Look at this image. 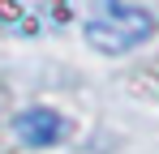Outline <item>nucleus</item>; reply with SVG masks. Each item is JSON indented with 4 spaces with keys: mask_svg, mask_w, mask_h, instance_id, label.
Listing matches in <instances>:
<instances>
[{
    "mask_svg": "<svg viewBox=\"0 0 159 154\" xmlns=\"http://www.w3.org/2000/svg\"><path fill=\"white\" fill-rule=\"evenodd\" d=\"M155 34V13L142 4H125V0H99L95 13L86 17V43L103 56H120L133 51Z\"/></svg>",
    "mask_w": 159,
    "mask_h": 154,
    "instance_id": "nucleus-1",
    "label": "nucleus"
},
{
    "mask_svg": "<svg viewBox=\"0 0 159 154\" xmlns=\"http://www.w3.org/2000/svg\"><path fill=\"white\" fill-rule=\"evenodd\" d=\"M13 128H17V137L26 141V146H56L60 137H65V120L56 116V111H48V107H30V111H22L17 120H13Z\"/></svg>",
    "mask_w": 159,
    "mask_h": 154,
    "instance_id": "nucleus-2",
    "label": "nucleus"
}]
</instances>
